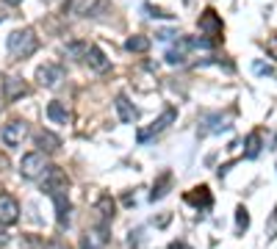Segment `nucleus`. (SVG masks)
<instances>
[{
    "label": "nucleus",
    "instance_id": "obj_38",
    "mask_svg": "<svg viewBox=\"0 0 277 249\" xmlns=\"http://www.w3.org/2000/svg\"><path fill=\"white\" fill-rule=\"evenodd\" d=\"M0 100H3V97H0ZM0 105H3V103H0Z\"/></svg>",
    "mask_w": 277,
    "mask_h": 249
},
{
    "label": "nucleus",
    "instance_id": "obj_12",
    "mask_svg": "<svg viewBox=\"0 0 277 249\" xmlns=\"http://www.w3.org/2000/svg\"><path fill=\"white\" fill-rule=\"evenodd\" d=\"M183 199H186L189 205H194V208H202V211H211V205H214V197H211L208 186H197V189H191Z\"/></svg>",
    "mask_w": 277,
    "mask_h": 249
},
{
    "label": "nucleus",
    "instance_id": "obj_39",
    "mask_svg": "<svg viewBox=\"0 0 277 249\" xmlns=\"http://www.w3.org/2000/svg\"><path fill=\"white\" fill-rule=\"evenodd\" d=\"M105 249H108V247H105Z\"/></svg>",
    "mask_w": 277,
    "mask_h": 249
},
{
    "label": "nucleus",
    "instance_id": "obj_25",
    "mask_svg": "<svg viewBox=\"0 0 277 249\" xmlns=\"http://www.w3.org/2000/svg\"><path fill=\"white\" fill-rule=\"evenodd\" d=\"M144 11H147V17H153V19H172V14H166L164 9H158V6H150V3H144Z\"/></svg>",
    "mask_w": 277,
    "mask_h": 249
},
{
    "label": "nucleus",
    "instance_id": "obj_19",
    "mask_svg": "<svg viewBox=\"0 0 277 249\" xmlns=\"http://www.w3.org/2000/svg\"><path fill=\"white\" fill-rule=\"evenodd\" d=\"M47 116H50L56 125H67L69 122V111H67V105L59 103V100H53V103H47Z\"/></svg>",
    "mask_w": 277,
    "mask_h": 249
},
{
    "label": "nucleus",
    "instance_id": "obj_33",
    "mask_svg": "<svg viewBox=\"0 0 277 249\" xmlns=\"http://www.w3.org/2000/svg\"><path fill=\"white\" fill-rule=\"evenodd\" d=\"M3 244H9V235H6V232H0V247H3Z\"/></svg>",
    "mask_w": 277,
    "mask_h": 249
},
{
    "label": "nucleus",
    "instance_id": "obj_13",
    "mask_svg": "<svg viewBox=\"0 0 277 249\" xmlns=\"http://www.w3.org/2000/svg\"><path fill=\"white\" fill-rule=\"evenodd\" d=\"M83 61H86L95 72H108V67H111V61L105 58V53L100 50L97 44H89V50H86V56H83Z\"/></svg>",
    "mask_w": 277,
    "mask_h": 249
},
{
    "label": "nucleus",
    "instance_id": "obj_17",
    "mask_svg": "<svg viewBox=\"0 0 277 249\" xmlns=\"http://www.w3.org/2000/svg\"><path fill=\"white\" fill-rule=\"evenodd\" d=\"M3 92H6L3 100H6V103H14L17 97L28 95V86L20 80V77H6V80H3Z\"/></svg>",
    "mask_w": 277,
    "mask_h": 249
},
{
    "label": "nucleus",
    "instance_id": "obj_21",
    "mask_svg": "<svg viewBox=\"0 0 277 249\" xmlns=\"http://www.w3.org/2000/svg\"><path fill=\"white\" fill-rule=\"evenodd\" d=\"M260 147H263V144H260V133L255 130V133H250L247 141H244V158H250V161H252V158H258Z\"/></svg>",
    "mask_w": 277,
    "mask_h": 249
},
{
    "label": "nucleus",
    "instance_id": "obj_4",
    "mask_svg": "<svg viewBox=\"0 0 277 249\" xmlns=\"http://www.w3.org/2000/svg\"><path fill=\"white\" fill-rule=\"evenodd\" d=\"M69 180H67V174L61 172L59 166H47L42 174V191L47 194V197H53L56 191H67Z\"/></svg>",
    "mask_w": 277,
    "mask_h": 249
},
{
    "label": "nucleus",
    "instance_id": "obj_34",
    "mask_svg": "<svg viewBox=\"0 0 277 249\" xmlns=\"http://www.w3.org/2000/svg\"><path fill=\"white\" fill-rule=\"evenodd\" d=\"M3 19H6V14H3V11H0V22H3Z\"/></svg>",
    "mask_w": 277,
    "mask_h": 249
},
{
    "label": "nucleus",
    "instance_id": "obj_10",
    "mask_svg": "<svg viewBox=\"0 0 277 249\" xmlns=\"http://www.w3.org/2000/svg\"><path fill=\"white\" fill-rule=\"evenodd\" d=\"M114 105H117V116H119L122 125H133V122L138 119V108L133 103H130L125 95H117V100H114Z\"/></svg>",
    "mask_w": 277,
    "mask_h": 249
},
{
    "label": "nucleus",
    "instance_id": "obj_14",
    "mask_svg": "<svg viewBox=\"0 0 277 249\" xmlns=\"http://www.w3.org/2000/svg\"><path fill=\"white\" fill-rule=\"evenodd\" d=\"M222 130H230V122H227L222 114H208V116H202L199 136H208V133H222Z\"/></svg>",
    "mask_w": 277,
    "mask_h": 249
},
{
    "label": "nucleus",
    "instance_id": "obj_5",
    "mask_svg": "<svg viewBox=\"0 0 277 249\" xmlns=\"http://www.w3.org/2000/svg\"><path fill=\"white\" fill-rule=\"evenodd\" d=\"M25 136H28V122L22 119H11L6 128L0 130V141L6 147H20L25 141Z\"/></svg>",
    "mask_w": 277,
    "mask_h": 249
},
{
    "label": "nucleus",
    "instance_id": "obj_28",
    "mask_svg": "<svg viewBox=\"0 0 277 249\" xmlns=\"http://www.w3.org/2000/svg\"><path fill=\"white\" fill-rule=\"evenodd\" d=\"M266 53L272 56V58H277V36H272V39L266 42Z\"/></svg>",
    "mask_w": 277,
    "mask_h": 249
},
{
    "label": "nucleus",
    "instance_id": "obj_35",
    "mask_svg": "<svg viewBox=\"0 0 277 249\" xmlns=\"http://www.w3.org/2000/svg\"><path fill=\"white\" fill-rule=\"evenodd\" d=\"M9 3H20V0H9Z\"/></svg>",
    "mask_w": 277,
    "mask_h": 249
},
{
    "label": "nucleus",
    "instance_id": "obj_6",
    "mask_svg": "<svg viewBox=\"0 0 277 249\" xmlns=\"http://www.w3.org/2000/svg\"><path fill=\"white\" fill-rule=\"evenodd\" d=\"M199 31L205 36H211L214 42H219V36H222V19L214 9H205L202 11V17H199Z\"/></svg>",
    "mask_w": 277,
    "mask_h": 249
},
{
    "label": "nucleus",
    "instance_id": "obj_32",
    "mask_svg": "<svg viewBox=\"0 0 277 249\" xmlns=\"http://www.w3.org/2000/svg\"><path fill=\"white\" fill-rule=\"evenodd\" d=\"M47 249H69L67 244H61V241H53V244H47Z\"/></svg>",
    "mask_w": 277,
    "mask_h": 249
},
{
    "label": "nucleus",
    "instance_id": "obj_15",
    "mask_svg": "<svg viewBox=\"0 0 277 249\" xmlns=\"http://www.w3.org/2000/svg\"><path fill=\"white\" fill-rule=\"evenodd\" d=\"M95 211H97V219L100 224H108L114 219V211H117V202L111 199V194H100L95 202Z\"/></svg>",
    "mask_w": 277,
    "mask_h": 249
},
{
    "label": "nucleus",
    "instance_id": "obj_27",
    "mask_svg": "<svg viewBox=\"0 0 277 249\" xmlns=\"http://www.w3.org/2000/svg\"><path fill=\"white\" fill-rule=\"evenodd\" d=\"M105 6H108V0H97L92 9H86V17H100V11H103Z\"/></svg>",
    "mask_w": 277,
    "mask_h": 249
},
{
    "label": "nucleus",
    "instance_id": "obj_18",
    "mask_svg": "<svg viewBox=\"0 0 277 249\" xmlns=\"http://www.w3.org/2000/svg\"><path fill=\"white\" fill-rule=\"evenodd\" d=\"M36 147H39L42 153H56L61 147V138L56 136V133H50V130H39V133H36Z\"/></svg>",
    "mask_w": 277,
    "mask_h": 249
},
{
    "label": "nucleus",
    "instance_id": "obj_1",
    "mask_svg": "<svg viewBox=\"0 0 277 249\" xmlns=\"http://www.w3.org/2000/svg\"><path fill=\"white\" fill-rule=\"evenodd\" d=\"M36 34L31 28H20V31H11L9 39H6V47L14 58H28V56H34L36 53Z\"/></svg>",
    "mask_w": 277,
    "mask_h": 249
},
{
    "label": "nucleus",
    "instance_id": "obj_2",
    "mask_svg": "<svg viewBox=\"0 0 277 249\" xmlns=\"http://www.w3.org/2000/svg\"><path fill=\"white\" fill-rule=\"evenodd\" d=\"M175 116H178V108H175V105L164 108V114H161V116H158V119L153 122L147 130H138V133H136V141H138V144H144V141H150V136H158V133H164V130L175 122Z\"/></svg>",
    "mask_w": 277,
    "mask_h": 249
},
{
    "label": "nucleus",
    "instance_id": "obj_11",
    "mask_svg": "<svg viewBox=\"0 0 277 249\" xmlns=\"http://www.w3.org/2000/svg\"><path fill=\"white\" fill-rule=\"evenodd\" d=\"M50 199H53V205H56V222L64 230L69 224V211H72V205H69V199H67V191H56Z\"/></svg>",
    "mask_w": 277,
    "mask_h": 249
},
{
    "label": "nucleus",
    "instance_id": "obj_8",
    "mask_svg": "<svg viewBox=\"0 0 277 249\" xmlns=\"http://www.w3.org/2000/svg\"><path fill=\"white\" fill-rule=\"evenodd\" d=\"M80 247L83 249H105L108 247V230H105V224H100V227H95V230L83 232Z\"/></svg>",
    "mask_w": 277,
    "mask_h": 249
},
{
    "label": "nucleus",
    "instance_id": "obj_36",
    "mask_svg": "<svg viewBox=\"0 0 277 249\" xmlns=\"http://www.w3.org/2000/svg\"><path fill=\"white\" fill-rule=\"evenodd\" d=\"M183 3H191V0H183Z\"/></svg>",
    "mask_w": 277,
    "mask_h": 249
},
{
    "label": "nucleus",
    "instance_id": "obj_23",
    "mask_svg": "<svg viewBox=\"0 0 277 249\" xmlns=\"http://www.w3.org/2000/svg\"><path fill=\"white\" fill-rule=\"evenodd\" d=\"M64 50H67V56L83 58V56H86V50H89V44H86V42H69L67 47H64Z\"/></svg>",
    "mask_w": 277,
    "mask_h": 249
},
{
    "label": "nucleus",
    "instance_id": "obj_31",
    "mask_svg": "<svg viewBox=\"0 0 277 249\" xmlns=\"http://www.w3.org/2000/svg\"><path fill=\"white\" fill-rule=\"evenodd\" d=\"M169 249H191V247L186 244V241H172V244H169Z\"/></svg>",
    "mask_w": 277,
    "mask_h": 249
},
{
    "label": "nucleus",
    "instance_id": "obj_3",
    "mask_svg": "<svg viewBox=\"0 0 277 249\" xmlns=\"http://www.w3.org/2000/svg\"><path fill=\"white\" fill-rule=\"evenodd\" d=\"M44 169H47V163H44V155L42 153H25V155H22V161H20V174H22L25 180H36V177H42Z\"/></svg>",
    "mask_w": 277,
    "mask_h": 249
},
{
    "label": "nucleus",
    "instance_id": "obj_30",
    "mask_svg": "<svg viewBox=\"0 0 277 249\" xmlns=\"http://www.w3.org/2000/svg\"><path fill=\"white\" fill-rule=\"evenodd\" d=\"M172 36H178V34H172V31H158V34H156V39H158V42H169Z\"/></svg>",
    "mask_w": 277,
    "mask_h": 249
},
{
    "label": "nucleus",
    "instance_id": "obj_37",
    "mask_svg": "<svg viewBox=\"0 0 277 249\" xmlns=\"http://www.w3.org/2000/svg\"><path fill=\"white\" fill-rule=\"evenodd\" d=\"M44 3H50V0H44Z\"/></svg>",
    "mask_w": 277,
    "mask_h": 249
},
{
    "label": "nucleus",
    "instance_id": "obj_29",
    "mask_svg": "<svg viewBox=\"0 0 277 249\" xmlns=\"http://www.w3.org/2000/svg\"><path fill=\"white\" fill-rule=\"evenodd\" d=\"M269 235L272 238L277 235V208H275V213H272V219H269Z\"/></svg>",
    "mask_w": 277,
    "mask_h": 249
},
{
    "label": "nucleus",
    "instance_id": "obj_16",
    "mask_svg": "<svg viewBox=\"0 0 277 249\" xmlns=\"http://www.w3.org/2000/svg\"><path fill=\"white\" fill-rule=\"evenodd\" d=\"M172 180H175L172 172H161V174H158L156 183H153V191H150V199H153V202L164 199L166 194H169V189H172Z\"/></svg>",
    "mask_w": 277,
    "mask_h": 249
},
{
    "label": "nucleus",
    "instance_id": "obj_20",
    "mask_svg": "<svg viewBox=\"0 0 277 249\" xmlns=\"http://www.w3.org/2000/svg\"><path fill=\"white\" fill-rule=\"evenodd\" d=\"M125 50L128 53H147L150 50V36H141V34H133L125 39Z\"/></svg>",
    "mask_w": 277,
    "mask_h": 249
},
{
    "label": "nucleus",
    "instance_id": "obj_9",
    "mask_svg": "<svg viewBox=\"0 0 277 249\" xmlns=\"http://www.w3.org/2000/svg\"><path fill=\"white\" fill-rule=\"evenodd\" d=\"M61 77H64V69H61L59 64H42V67L36 69V80H39L42 86H47V89L59 86Z\"/></svg>",
    "mask_w": 277,
    "mask_h": 249
},
{
    "label": "nucleus",
    "instance_id": "obj_26",
    "mask_svg": "<svg viewBox=\"0 0 277 249\" xmlns=\"http://www.w3.org/2000/svg\"><path fill=\"white\" fill-rule=\"evenodd\" d=\"M252 69H255V75H260V77H275V69L269 67V64H263V61H252Z\"/></svg>",
    "mask_w": 277,
    "mask_h": 249
},
{
    "label": "nucleus",
    "instance_id": "obj_24",
    "mask_svg": "<svg viewBox=\"0 0 277 249\" xmlns=\"http://www.w3.org/2000/svg\"><path fill=\"white\" fill-rule=\"evenodd\" d=\"M166 64H172V67H180V64H186V53L178 50V47L166 50Z\"/></svg>",
    "mask_w": 277,
    "mask_h": 249
},
{
    "label": "nucleus",
    "instance_id": "obj_7",
    "mask_svg": "<svg viewBox=\"0 0 277 249\" xmlns=\"http://www.w3.org/2000/svg\"><path fill=\"white\" fill-rule=\"evenodd\" d=\"M20 219V202L11 194H0V224H14Z\"/></svg>",
    "mask_w": 277,
    "mask_h": 249
},
{
    "label": "nucleus",
    "instance_id": "obj_22",
    "mask_svg": "<svg viewBox=\"0 0 277 249\" xmlns=\"http://www.w3.org/2000/svg\"><path fill=\"white\" fill-rule=\"evenodd\" d=\"M247 227H250V213L244 205H238L236 208V232H244Z\"/></svg>",
    "mask_w": 277,
    "mask_h": 249
}]
</instances>
